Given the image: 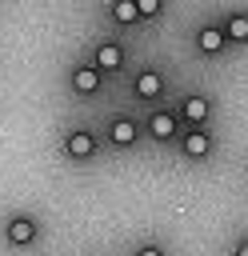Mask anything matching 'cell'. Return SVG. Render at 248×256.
<instances>
[{"label":"cell","instance_id":"7c38bea8","mask_svg":"<svg viewBox=\"0 0 248 256\" xmlns=\"http://www.w3.org/2000/svg\"><path fill=\"white\" fill-rule=\"evenodd\" d=\"M108 16H112L120 28H128V24H136V20H140L136 0H112V4H108Z\"/></svg>","mask_w":248,"mask_h":256},{"label":"cell","instance_id":"30bf717a","mask_svg":"<svg viewBox=\"0 0 248 256\" xmlns=\"http://www.w3.org/2000/svg\"><path fill=\"white\" fill-rule=\"evenodd\" d=\"M144 128H148V136H152V140H160V144H164V140H172V136H176V112H164V108H160V112H152V116L144 120Z\"/></svg>","mask_w":248,"mask_h":256},{"label":"cell","instance_id":"6da1fadb","mask_svg":"<svg viewBox=\"0 0 248 256\" xmlns=\"http://www.w3.org/2000/svg\"><path fill=\"white\" fill-rule=\"evenodd\" d=\"M4 240H8L12 248H32V244L40 240V220L28 216V212H12V216L4 220Z\"/></svg>","mask_w":248,"mask_h":256},{"label":"cell","instance_id":"7a4b0ae2","mask_svg":"<svg viewBox=\"0 0 248 256\" xmlns=\"http://www.w3.org/2000/svg\"><path fill=\"white\" fill-rule=\"evenodd\" d=\"M96 148H100V140H96L88 128H72V132L64 136V156H68V160H76V164L92 160V156H96Z\"/></svg>","mask_w":248,"mask_h":256},{"label":"cell","instance_id":"5b68a950","mask_svg":"<svg viewBox=\"0 0 248 256\" xmlns=\"http://www.w3.org/2000/svg\"><path fill=\"white\" fill-rule=\"evenodd\" d=\"M132 96L136 100H160L164 96V76L156 68H140L136 80H132Z\"/></svg>","mask_w":248,"mask_h":256},{"label":"cell","instance_id":"52a82bcc","mask_svg":"<svg viewBox=\"0 0 248 256\" xmlns=\"http://www.w3.org/2000/svg\"><path fill=\"white\" fill-rule=\"evenodd\" d=\"M92 64H96L100 72H120V68H124V48H120L116 40H100L96 52H92Z\"/></svg>","mask_w":248,"mask_h":256},{"label":"cell","instance_id":"9c48e42d","mask_svg":"<svg viewBox=\"0 0 248 256\" xmlns=\"http://www.w3.org/2000/svg\"><path fill=\"white\" fill-rule=\"evenodd\" d=\"M196 48H200L204 56H220V52L228 48V36H224V28H220V24H204V28L196 32Z\"/></svg>","mask_w":248,"mask_h":256},{"label":"cell","instance_id":"8992f818","mask_svg":"<svg viewBox=\"0 0 248 256\" xmlns=\"http://www.w3.org/2000/svg\"><path fill=\"white\" fill-rule=\"evenodd\" d=\"M108 140H112L116 148H132V144L140 140V124H136L132 116H112V120H108Z\"/></svg>","mask_w":248,"mask_h":256},{"label":"cell","instance_id":"8fae6325","mask_svg":"<svg viewBox=\"0 0 248 256\" xmlns=\"http://www.w3.org/2000/svg\"><path fill=\"white\" fill-rule=\"evenodd\" d=\"M220 28H224L228 44H248V12H228Z\"/></svg>","mask_w":248,"mask_h":256},{"label":"cell","instance_id":"3957f363","mask_svg":"<svg viewBox=\"0 0 248 256\" xmlns=\"http://www.w3.org/2000/svg\"><path fill=\"white\" fill-rule=\"evenodd\" d=\"M68 84H72L76 96H96L100 84H104V72H100L96 64H76V68L68 72Z\"/></svg>","mask_w":248,"mask_h":256},{"label":"cell","instance_id":"277c9868","mask_svg":"<svg viewBox=\"0 0 248 256\" xmlns=\"http://www.w3.org/2000/svg\"><path fill=\"white\" fill-rule=\"evenodd\" d=\"M180 148H184L188 160H208V156H212V132H208L204 124H192V128L184 132Z\"/></svg>","mask_w":248,"mask_h":256},{"label":"cell","instance_id":"9a60e30c","mask_svg":"<svg viewBox=\"0 0 248 256\" xmlns=\"http://www.w3.org/2000/svg\"><path fill=\"white\" fill-rule=\"evenodd\" d=\"M232 256H248V236H244V240H240V244L232 248Z\"/></svg>","mask_w":248,"mask_h":256},{"label":"cell","instance_id":"4fadbf2b","mask_svg":"<svg viewBox=\"0 0 248 256\" xmlns=\"http://www.w3.org/2000/svg\"><path fill=\"white\" fill-rule=\"evenodd\" d=\"M160 8H164V0H136V12H140V20H152V16H160Z\"/></svg>","mask_w":248,"mask_h":256},{"label":"cell","instance_id":"5bb4252c","mask_svg":"<svg viewBox=\"0 0 248 256\" xmlns=\"http://www.w3.org/2000/svg\"><path fill=\"white\" fill-rule=\"evenodd\" d=\"M132 256H168V252H164L160 244H140V248H136Z\"/></svg>","mask_w":248,"mask_h":256},{"label":"cell","instance_id":"ba28073f","mask_svg":"<svg viewBox=\"0 0 248 256\" xmlns=\"http://www.w3.org/2000/svg\"><path fill=\"white\" fill-rule=\"evenodd\" d=\"M180 116H184L188 124H208V116H212V96H204V92H192V96H184V104H180Z\"/></svg>","mask_w":248,"mask_h":256}]
</instances>
